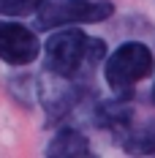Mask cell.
Here are the masks:
<instances>
[{"label": "cell", "instance_id": "obj_7", "mask_svg": "<svg viewBox=\"0 0 155 158\" xmlns=\"http://www.w3.org/2000/svg\"><path fill=\"white\" fill-rule=\"evenodd\" d=\"M47 153L49 156H60V158H74V156H90L93 147L87 142V136L79 134L76 128H63L47 144Z\"/></svg>", "mask_w": 155, "mask_h": 158}, {"label": "cell", "instance_id": "obj_2", "mask_svg": "<svg viewBox=\"0 0 155 158\" xmlns=\"http://www.w3.org/2000/svg\"><path fill=\"white\" fill-rule=\"evenodd\" d=\"M155 68L153 49L141 41H125L109 55L104 74H106V85L114 93H128L136 82L147 79Z\"/></svg>", "mask_w": 155, "mask_h": 158}, {"label": "cell", "instance_id": "obj_4", "mask_svg": "<svg viewBox=\"0 0 155 158\" xmlns=\"http://www.w3.org/2000/svg\"><path fill=\"white\" fill-rule=\"evenodd\" d=\"M38 35L19 22H0V60L8 65H27L38 57Z\"/></svg>", "mask_w": 155, "mask_h": 158}, {"label": "cell", "instance_id": "obj_3", "mask_svg": "<svg viewBox=\"0 0 155 158\" xmlns=\"http://www.w3.org/2000/svg\"><path fill=\"white\" fill-rule=\"evenodd\" d=\"M112 3L104 0H41L35 8L38 27L52 30V27H65V25H90V22H104L112 16Z\"/></svg>", "mask_w": 155, "mask_h": 158}, {"label": "cell", "instance_id": "obj_8", "mask_svg": "<svg viewBox=\"0 0 155 158\" xmlns=\"http://www.w3.org/2000/svg\"><path fill=\"white\" fill-rule=\"evenodd\" d=\"M123 147H125V153H133V156L155 153V120H150L139 128H128Z\"/></svg>", "mask_w": 155, "mask_h": 158}, {"label": "cell", "instance_id": "obj_6", "mask_svg": "<svg viewBox=\"0 0 155 158\" xmlns=\"http://www.w3.org/2000/svg\"><path fill=\"white\" fill-rule=\"evenodd\" d=\"M93 123L98 128L109 131V134L125 136V131L133 123V106H131V101L125 98V93H120L117 98H112V101L98 104V109H95V114H93Z\"/></svg>", "mask_w": 155, "mask_h": 158}, {"label": "cell", "instance_id": "obj_9", "mask_svg": "<svg viewBox=\"0 0 155 158\" xmlns=\"http://www.w3.org/2000/svg\"><path fill=\"white\" fill-rule=\"evenodd\" d=\"M41 0H0V16H25L33 14Z\"/></svg>", "mask_w": 155, "mask_h": 158}, {"label": "cell", "instance_id": "obj_10", "mask_svg": "<svg viewBox=\"0 0 155 158\" xmlns=\"http://www.w3.org/2000/svg\"><path fill=\"white\" fill-rule=\"evenodd\" d=\"M153 101H155V85H153Z\"/></svg>", "mask_w": 155, "mask_h": 158}, {"label": "cell", "instance_id": "obj_1", "mask_svg": "<svg viewBox=\"0 0 155 158\" xmlns=\"http://www.w3.org/2000/svg\"><path fill=\"white\" fill-rule=\"evenodd\" d=\"M106 55V44L84 30H60L44 47V71L68 79H87Z\"/></svg>", "mask_w": 155, "mask_h": 158}, {"label": "cell", "instance_id": "obj_5", "mask_svg": "<svg viewBox=\"0 0 155 158\" xmlns=\"http://www.w3.org/2000/svg\"><path fill=\"white\" fill-rule=\"evenodd\" d=\"M84 90H87V79H68V77H57V74L47 71V79L41 85L44 109L52 114V120H57L63 114H68L82 101Z\"/></svg>", "mask_w": 155, "mask_h": 158}]
</instances>
